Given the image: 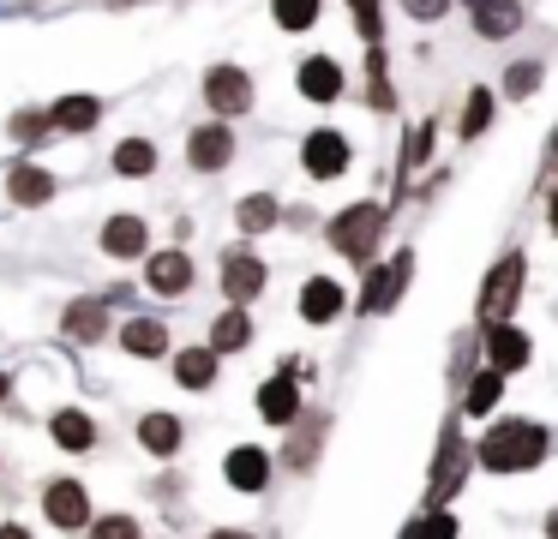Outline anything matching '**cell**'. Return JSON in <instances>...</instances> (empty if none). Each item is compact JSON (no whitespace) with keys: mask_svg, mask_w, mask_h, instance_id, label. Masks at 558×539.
Wrapping results in <instances>:
<instances>
[{"mask_svg":"<svg viewBox=\"0 0 558 539\" xmlns=\"http://www.w3.org/2000/svg\"><path fill=\"white\" fill-rule=\"evenodd\" d=\"M558 450V431L534 414H498L474 431V467L498 479H529L553 462Z\"/></svg>","mask_w":558,"mask_h":539,"instance_id":"1","label":"cell"},{"mask_svg":"<svg viewBox=\"0 0 558 539\" xmlns=\"http://www.w3.org/2000/svg\"><path fill=\"white\" fill-rule=\"evenodd\" d=\"M481 474L474 467V438H469V419L450 407L438 419V438H433V462H426V486H421V510H450V503L469 491V479Z\"/></svg>","mask_w":558,"mask_h":539,"instance_id":"2","label":"cell"},{"mask_svg":"<svg viewBox=\"0 0 558 539\" xmlns=\"http://www.w3.org/2000/svg\"><path fill=\"white\" fill-rule=\"evenodd\" d=\"M522 299H529V246H522V240H510V246L481 270V287H474V323H469V330H498V323H517Z\"/></svg>","mask_w":558,"mask_h":539,"instance_id":"3","label":"cell"},{"mask_svg":"<svg viewBox=\"0 0 558 539\" xmlns=\"http://www.w3.org/2000/svg\"><path fill=\"white\" fill-rule=\"evenodd\" d=\"M390 216H397V210H390L385 198H354V204H342V210L325 222V246L337 252L342 264L366 270V264H378V258H385Z\"/></svg>","mask_w":558,"mask_h":539,"instance_id":"4","label":"cell"},{"mask_svg":"<svg viewBox=\"0 0 558 539\" xmlns=\"http://www.w3.org/2000/svg\"><path fill=\"white\" fill-rule=\"evenodd\" d=\"M414 246H397V252H385L378 264H366L361 270V294H354V306H361V318H390V311L409 299V287H414Z\"/></svg>","mask_w":558,"mask_h":539,"instance_id":"5","label":"cell"},{"mask_svg":"<svg viewBox=\"0 0 558 539\" xmlns=\"http://www.w3.org/2000/svg\"><path fill=\"white\" fill-rule=\"evenodd\" d=\"M354 168V144H349V132H337V126H313L301 138V174L306 180H318V186H330V180H342Z\"/></svg>","mask_w":558,"mask_h":539,"instance_id":"6","label":"cell"},{"mask_svg":"<svg viewBox=\"0 0 558 539\" xmlns=\"http://www.w3.org/2000/svg\"><path fill=\"white\" fill-rule=\"evenodd\" d=\"M481 335V366L505 371V378H522L534 366V335L522 323H498V330H474Z\"/></svg>","mask_w":558,"mask_h":539,"instance_id":"7","label":"cell"},{"mask_svg":"<svg viewBox=\"0 0 558 539\" xmlns=\"http://www.w3.org/2000/svg\"><path fill=\"white\" fill-rule=\"evenodd\" d=\"M349 306H354V294L337 282V275H325V270L306 275L301 294H294V311H301V323H313V330H330Z\"/></svg>","mask_w":558,"mask_h":539,"instance_id":"8","label":"cell"},{"mask_svg":"<svg viewBox=\"0 0 558 539\" xmlns=\"http://www.w3.org/2000/svg\"><path fill=\"white\" fill-rule=\"evenodd\" d=\"M294 90H301L313 108H330V102L349 96V66H342L337 54H306L301 66H294Z\"/></svg>","mask_w":558,"mask_h":539,"instance_id":"9","label":"cell"},{"mask_svg":"<svg viewBox=\"0 0 558 539\" xmlns=\"http://www.w3.org/2000/svg\"><path fill=\"white\" fill-rule=\"evenodd\" d=\"M253 72L246 66H229V60H222V66H210L205 72V102H210V114L217 120H241L246 108H253Z\"/></svg>","mask_w":558,"mask_h":539,"instance_id":"10","label":"cell"},{"mask_svg":"<svg viewBox=\"0 0 558 539\" xmlns=\"http://www.w3.org/2000/svg\"><path fill=\"white\" fill-rule=\"evenodd\" d=\"M469 30H474V42L505 48V42H517V36L529 30V7H522V0H486V7L469 12Z\"/></svg>","mask_w":558,"mask_h":539,"instance_id":"11","label":"cell"},{"mask_svg":"<svg viewBox=\"0 0 558 539\" xmlns=\"http://www.w3.org/2000/svg\"><path fill=\"white\" fill-rule=\"evenodd\" d=\"M433 150H438V114H426V120H414V126L402 132V150H397V198H390V210L409 198L414 174L433 162Z\"/></svg>","mask_w":558,"mask_h":539,"instance_id":"12","label":"cell"},{"mask_svg":"<svg viewBox=\"0 0 558 539\" xmlns=\"http://www.w3.org/2000/svg\"><path fill=\"white\" fill-rule=\"evenodd\" d=\"M253 407H258V419H265V426H282V431H289L294 419L306 414V395H301V378H289V371H270V378L258 383Z\"/></svg>","mask_w":558,"mask_h":539,"instance_id":"13","label":"cell"},{"mask_svg":"<svg viewBox=\"0 0 558 539\" xmlns=\"http://www.w3.org/2000/svg\"><path fill=\"white\" fill-rule=\"evenodd\" d=\"M505 390H510L505 371L481 366V371H474V378L457 390V414H462V419H474V426H486V419L505 414Z\"/></svg>","mask_w":558,"mask_h":539,"instance_id":"14","label":"cell"},{"mask_svg":"<svg viewBox=\"0 0 558 539\" xmlns=\"http://www.w3.org/2000/svg\"><path fill=\"white\" fill-rule=\"evenodd\" d=\"M498 108H505L498 90L486 78H474L469 90H462V102H457V144H481L486 132L498 126Z\"/></svg>","mask_w":558,"mask_h":539,"instance_id":"15","label":"cell"},{"mask_svg":"<svg viewBox=\"0 0 558 539\" xmlns=\"http://www.w3.org/2000/svg\"><path fill=\"white\" fill-rule=\"evenodd\" d=\"M186 162H193V174H222L234 162V126H222V120L193 126L186 132Z\"/></svg>","mask_w":558,"mask_h":539,"instance_id":"16","label":"cell"},{"mask_svg":"<svg viewBox=\"0 0 558 539\" xmlns=\"http://www.w3.org/2000/svg\"><path fill=\"white\" fill-rule=\"evenodd\" d=\"M325 438H330V414H301L289 426V443H282L277 462H289V474H313L318 455H325Z\"/></svg>","mask_w":558,"mask_h":539,"instance_id":"17","label":"cell"},{"mask_svg":"<svg viewBox=\"0 0 558 539\" xmlns=\"http://www.w3.org/2000/svg\"><path fill=\"white\" fill-rule=\"evenodd\" d=\"M265 287H270V270H265V258H258V252L234 246L229 258H222V294H229V306H253Z\"/></svg>","mask_w":558,"mask_h":539,"instance_id":"18","label":"cell"},{"mask_svg":"<svg viewBox=\"0 0 558 539\" xmlns=\"http://www.w3.org/2000/svg\"><path fill=\"white\" fill-rule=\"evenodd\" d=\"M270 474H277V455L258 450V443H234V450L222 455V479H229L234 491H246V498H258V491L270 486Z\"/></svg>","mask_w":558,"mask_h":539,"instance_id":"19","label":"cell"},{"mask_svg":"<svg viewBox=\"0 0 558 539\" xmlns=\"http://www.w3.org/2000/svg\"><path fill=\"white\" fill-rule=\"evenodd\" d=\"M498 102H510V108H522V102H534V96L546 90V60L541 54H522V60H505V72H498Z\"/></svg>","mask_w":558,"mask_h":539,"instance_id":"20","label":"cell"},{"mask_svg":"<svg viewBox=\"0 0 558 539\" xmlns=\"http://www.w3.org/2000/svg\"><path fill=\"white\" fill-rule=\"evenodd\" d=\"M43 510H49L54 527H85L90 522V498L78 479H54L49 491H43Z\"/></svg>","mask_w":558,"mask_h":539,"instance_id":"21","label":"cell"},{"mask_svg":"<svg viewBox=\"0 0 558 539\" xmlns=\"http://www.w3.org/2000/svg\"><path fill=\"white\" fill-rule=\"evenodd\" d=\"M361 102L373 114H397V84H390V54L385 48H366V72H361Z\"/></svg>","mask_w":558,"mask_h":539,"instance_id":"22","label":"cell"},{"mask_svg":"<svg viewBox=\"0 0 558 539\" xmlns=\"http://www.w3.org/2000/svg\"><path fill=\"white\" fill-rule=\"evenodd\" d=\"M145 282L157 287V294H186V287H193V258H186L181 246L174 252H150V264H145Z\"/></svg>","mask_w":558,"mask_h":539,"instance_id":"23","label":"cell"},{"mask_svg":"<svg viewBox=\"0 0 558 539\" xmlns=\"http://www.w3.org/2000/svg\"><path fill=\"white\" fill-rule=\"evenodd\" d=\"M145 246H150L145 216H109V228H102V252L109 258H145Z\"/></svg>","mask_w":558,"mask_h":539,"instance_id":"24","label":"cell"},{"mask_svg":"<svg viewBox=\"0 0 558 539\" xmlns=\"http://www.w3.org/2000/svg\"><path fill=\"white\" fill-rule=\"evenodd\" d=\"M277 222H282V198H277V192H246V198L234 204V228H241V234H270Z\"/></svg>","mask_w":558,"mask_h":539,"instance_id":"25","label":"cell"},{"mask_svg":"<svg viewBox=\"0 0 558 539\" xmlns=\"http://www.w3.org/2000/svg\"><path fill=\"white\" fill-rule=\"evenodd\" d=\"M217 347H181V354H174V383H181V390H210V383H217Z\"/></svg>","mask_w":558,"mask_h":539,"instance_id":"26","label":"cell"},{"mask_svg":"<svg viewBox=\"0 0 558 539\" xmlns=\"http://www.w3.org/2000/svg\"><path fill=\"white\" fill-rule=\"evenodd\" d=\"M210 347L217 354H241V347H253V318H246V306H229L210 318Z\"/></svg>","mask_w":558,"mask_h":539,"instance_id":"27","label":"cell"},{"mask_svg":"<svg viewBox=\"0 0 558 539\" xmlns=\"http://www.w3.org/2000/svg\"><path fill=\"white\" fill-rule=\"evenodd\" d=\"M7 192H13V204H49L54 198V174L49 168H37V162H19L13 174H7Z\"/></svg>","mask_w":558,"mask_h":539,"instance_id":"28","label":"cell"},{"mask_svg":"<svg viewBox=\"0 0 558 539\" xmlns=\"http://www.w3.org/2000/svg\"><path fill=\"white\" fill-rule=\"evenodd\" d=\"M397 539H462V515L457 510H414Z\"/></svg>","mask_w":558,"mask_h":539,"instance_id":"29","label":"cell"},{"mask_svg":"<svg viewBox=\"0 0 558 539\" xmlns=\"http://www.w3.org/2000/svg\"><path fill=\"white\" fill-rule=\"evenodd\" d=\"M66 335L73 342H102L109 335V306L102 299H73L66 306Z\"/></svg>","mask_w":558,"mask_h":539,"instance_id":"30","label":"cell"},{"mask_svg":"<svg viewBox=\"0 0 558 539\" xmlns=\"http://www.w3.org/2000/svg\"><path fill=\"white\" fill-rule=\"evenodd\" d=\"M121 342H126V354L157 359V354H169V323H162V318H133L121 330Z\"/></svg>","mask_w":558,"mask_h":539,"instance_id":"31","label":"cell"},{"mask_svg":"<svg viewBox=\"0 0 558 539\" xmlns=\"http://www.w3.org/2000/svg\"><path fill=\"white\" fill-rule=\"evenodd\" d=\"M181 438H186V431H181V419H174V414H145V419H138V443H145L150 455H162V462L181 450Z\"/></svg>","mask_w":558,"mask_h":539,"instance_id":"32","label":"cell"},{"mask_svg":"<svg viewBox=\"0 0 558 539\" xmlns=\"http://www.w3.org/2000/svg\"><path fill=\"white\" fill-rule=\"evenodd\" d=\"M270 19H277V30L306 36V30H318V19H325V0H270Z\"/></svg>","mask_w":558,"mask_h":539,"instance_id":"33","label":"cell"},{"mask_svg":"<svg viewBox=\"0 0 558 539\" xmlns=\"http://www.w3.org/2000/svg\"><path fill=\"white\" fill-rule=\"evenodd\" d=\"M49 120L61 132H90L102 120V102H97V96H61V102L49 108Z\"/></svg>","mask_w":558,"mask_h":539,"instance_id":"34","label":"cell"},{"mask_svg":"<svg viewBox=\"0 0 558 539\" xmlns=\"http://www.w3.org/2000/svg\"><path fill=\"white\" fill-rule=\"evenodd\" d=\"M349 7V24L366 48H385V0H342Z\"/></svg>","mask_w":558,"mask_h":539,"instance_id":"35","label":"cell"},{"mask_svg":"<svg viewBox=\"0 0 558 539\" xmlns=\"http://www.w3.org/2000/svg\"><path fill=\"white\" fill-rule=\"evenodd\" d=\"M114 174H126V180L157 174V144H150V138H126L121 150H114Z\"/></svg>","mask_w":558,"mask_h":539,"instance_id":"36","label":"cell"},{"mask_svg":"<svg viewBox=\"0 0 558 539\" xmlns=\"http://www.w3.org/2000/svg\"><path fill=\"white\" fill-rule=\"evenodd\" d=\"M54 443L61 450H90L97 443V426H90V414H78V407H66V414H54Z\"/></svg>","mask_w":558,"mask_h":539,"instance_id":"37","label":"cell"},{"mask_svg":"<svg viewBox=\"0 0 558 539\" xmlns=\"http://www.w3.org/2000/svg\"><path fill=\"white\" fill-rule=\"evenodd\" d=\"M397 7L409 24H445L450 12H457V0H397Z\"/></svg>","mask_w":558,"mask_h":539,"instance_id":"38","label":"cell"},{"mask_svg":"<svg viewBox=\"0 0 558 539\" xmlns=\"http://www.w3.org/2000/svg\"><path fill=\"white\" fill-rule=\"evenodd\" d=\"M90 539H138V522L133 515H102V522L90 527Z\"/></svg>","mask_w":558,"mask_h":539,"instance_id":"39","label":"cell"},{"mask_svg":"<svg viewBox=\"0 0 558 539\" xmlns=\"http://www.w3.org/2000/svg\"><path fill=\"white\" fill-rule=\"evenodd\" d=\"M541 228H546V240H558V180L541 192Z\"/></svg>","mask_w":558,"mask_h":539,"instance_id":"40","label":"cell"},{"mask_svg":"<svg viewBox=\"0 0 558 539\" xmlns=\"http://www.w3.org/2000/svg\"><path fill=\"white\" fill-rule=\"evenodd\" d=\"M49 126H54L49 114H19V120H13V138H25V144H31V138H43Z\"/></svg>","mask_w":558,"mask_h":539,"instance_id":"41","label":"cell"},{"mask_svg":"<svg viewBox=\"0 0 558 539\" xmlns=\"http://www.w3.org/2000/svg\"><path fill=\"white\" fill-rule=\"evenodd\" d=\"M558 180V120H553V132H546V186Z\"/></svg>","mask_w":558,"mask_h":539,"instance_id":"42","label":"cell"},{"mask_svg":"<svg viewBox=\"0 0 558 539\" xmlns=\"http://www.w3.org/2000/svg\"><path fill=\"white\" fill-rule=\"evenodd\" d=\"M541 534H546V539H558V503H553V510L541 515Z\"/></svg>","mask_w":558,"mask_h":539,"instance_id":"43","label":"cell"},{"mask_svg":"<svg viewBox=\"0 0 558 539\" xmlns=\"http://www.w3.org/2000/svg\"><path fill=\"white\" fill-rule=\"evenodd\" d=\"M210 539H253V534H246V527H217Z\"/></svg>","mask_w":558,"mask_h":539,"instance_id":"44","label":"cell"},{"mask_svg":"<svg viewBox=\"0 0 558 539\" xmlns=\"http://www.w3.org/2000/svg\"><path fill=\"white\" fill-rule=\"evenodd\" d=\"M0 539H31V534H25L19 522H7V527H0Z\"/></svg>","mask_w":558,"mask_h":539,"instance_id":"45","label":"cell"},{"mask_svg":"<svg viewBox=\"0 0 558 539\" xmlns=\"http://www.w3.org/2000/svg\"><path fill=\"white\" fill-rule=\"evenodd\" d=\"M7 390H13V378H7V371H0V402H7Z\"/></svg>","mask_w":558,"mask_h":539,"instance_id":"46","label":"cell"},{"mask_svg":"<svg viewBox=\"0 0 558 539\" xmlns=\"http://www.w3.org/2000/svg\"><path fill=\"white\" fill-rule=\"evenodd\" d=\"M457 7H462V12H474V7H486V0H457Z\"/></svg>","mask_w":558,"mask_h":539,"instance_id":"47","label":"cell"},{"mask_svg":"<svg viewBox=\"0 0 558 539\" xmlns=\"http://www.w3.org/2000/svg\"><path fill=\"white\" fill-rule=\"evenodd\" d=\"M522 7H534V0H522Z\"/></svg>","mask_w":558,"mask_h":539,"instance_id":"48","label":"cell"},{"mask_svg":"<svg viewBox=\"0 0 558 539\" xmlns=\"http://www.w3.org/2000/svg\"><path fill=\"white\" fill-rule=\"evenodd\" d=\"M121 7H126V0H121Z\"/></svg>","mask_w":558,"mask_h":539,"instance_id":"49","label":"cell"}]
</instances>
